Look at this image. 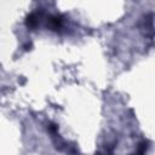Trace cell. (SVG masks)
<instances>
[{"label":"cell","mask_w":155,"mask_h":155,"mask_svg":"<svg viewBox=\"0 0 155 155\" xmlns=\"http://www.w3.org/2000/svg\"><path fill=\"white\" fill-rule=\"evenodd\" d=\"M62 23H63V19L59 15H54V16H51L48 18V22H47V25L53 29V30H57L62 27Z\"/></svg>","instance_id":"obj_1"},{"label":"cell","mask_w":155,"mask_h":155,"mask_svg":"<svg viewBox=\"0 0 155 155\" xmlns=\"http://www.w3.org/2000/svg\"><path fill=\"white\" fill-rule=\"evenodd\" d=\"M39 23V17H38V13L35 12H31L30 15L27 16V19H25V24L27 27L29 28H35Z\"/></svg>","instance_id":"obj_2"},{"label":"cell","mask_w":155,"mask_h":155,"mask_svg":"<svg viewBox=\"0 0 155 155\" xmlns=\"http://www.w3.org/2000/svg\"><path fill=\"white\" fill-rule=\"evenodd\" d=\"M147 149H148V142H142L140 144H139V147H138V150H137V153H136V155H144L145 154V151H147Z\"/></svg>","instance_id":"obj_3"},{"label":"cell","mask_w":155,"mask_h":155,"mask_svg":"<svg viewBox=\"0 0 155 155\" xmlns=\"http://www.w3.org/2000/svg\"><path fill=\"white\" fill-rule=\"evenodd\" d=\"M57 126L54 125V124H50V126H48V130H50V132H52V133H56L57 132Z\"/></svg>","instance_id":"obj_4"},{"label":"cell","mask_w":155,"mask_h":155,"mask_svg":"<svg viewBox=\"0 0 155 155\" xmlns=\"http://www.w3.org/2000/svg\"><path fill=\"white\" fill-rule=\"evenodd\" d=\"M23 47H24V50H25V51H29V50L31 48V42H27V44H24V46H23Z\"/></svg>","instance_id":"obj_5"}]
</instances>
